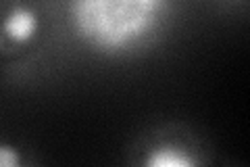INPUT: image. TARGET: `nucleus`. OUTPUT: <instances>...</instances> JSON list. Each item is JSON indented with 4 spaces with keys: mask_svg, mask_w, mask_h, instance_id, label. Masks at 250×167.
<instances>
[{
    "mask_svg": "<svg viewBox=\"0 0 250 167\" xmlns=\"http://www.w3.org/2000/svg\"><path fill=\"white\" fill-rule=\"evenodd\" d=\"M75 36L103 54L142 48L163 31L173 0H65Z\"/></svg>",
    "mask_w": 250,
    "mask_h": 167,
    "instance_id": "1",
    "label": "nucleus"
},
{
    "mask_svg": "<svg viewBox=\"0 0 250 167\" xmlns=\"http://www.w3.org/2000/svg\"><path fill=\"white\" fill-rule=\"evenodd\" d=\"M213 161L207 138L177 119L144 125L125 146V163L138 167H202Z\"/></svg>",
    "mask_w": 250,
    "mask_h": 167,
    "instance_id": "2",
    "label": "nucleus"
},
{
    "mask_svg": "<svg viewBox=\"0 0 250 167\" xmlns=\"http://www.w3.org/2000/svg\"><path fill=\"white\" fill-rule=\"evenodd\" d=\"M50 15L42 0H0V61H23L46 42Z\"/></svg>",
    "mask_w": 250,
    "mask_h": 167,
    "instance_id": "3",
    "label": "nucleus"
},
{
    "mask_svg": "<svg viewBox=\"0 0 250 167\" xmlns=\"http://www.w3.org/2000/svg\"><path fill=\"white\" fill-rule=\"evenodd\" d=\"M38 163L40 159L29 146L15 140H0V167H29Z\"/></svg>",
    "mask_w": 250,
    "mask_h": 167,
    "instance_id": "4",
    "label": "nucleus"
}]
</instances>
